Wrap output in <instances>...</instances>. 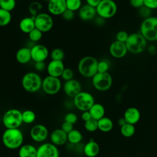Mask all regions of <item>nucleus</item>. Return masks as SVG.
<instances>
[{"label": "nucleus", "mask_w": 157, "mask_h": 157, "mask_svg": "<svg viewBox=\"0 0 157 157\" xmlns=\"http://www.w3.org/2000/svg\"><path fill=\"white\" fill-rule=\"evenodd\" d=\"M73 125L74 124L71 123L64 121V122L61 124V129L63 131H64L66 133L68 134L69 132H71L72 130L74 129V126Z\"/></svg>", "instance_id": "nucleus-43"}, {"label": "nucleus", "mask_w": 157, "mask_h": 157, "mask_svg": "<svg viewBox=\"0 0 157 157\" xmlns=\"http://www.w3.org/2000/svg\"><path fill=\"white\" fill-rule=\"evenodd\" d=\"M92 84L96 90L100 91H105L111 87L112 77L108 72H97L92 77Z\"/></svg>", "instance_id": "nucleus-9"}, {"label": "nucleus", "mask_w": 157, "mask_h": 157, "mask_svg": "<svg viewBox=\"0 0 157 157\" xmlns=\"http://www.w3.org/2000/svg\"><path fill=\"white\" fill-rule=\"evenodd\" d=\"M2 121L6 129L18 128L23 123L22 112L17 109H9L4 113Z\"/></svg>", "instance_id": "nucleus-6"}, {"label": "nucleus", "mask_w": 157, "mask_h": 157, "mask_svg": "<svg viewBox=\"0 0 157 157\" xmlns=\"http://www.w3.org/2000/svg\"><path fill=\"white\" fill-rule=\"evenodd\" d=\"M118 124H119V125L120 126V127H121V126L124 125L125 124H126L127 122H126L125 118H124V117H121V118H120L118 119Z\"/></svg>", "instance_id": "nucleus-50"}, {"label": "nucleus", "mask_w": 157, "mask_h": 157, "mask_svg": "<svg viewBox=\"0 0 157 157\" xmlns=\"http://www.w3.org/2000/svg\"><path fill=\"white\" fill-rule=\"evenodd\" d=\"M59 153L57 146L52 143H44L37 148L36 157H59Z\"/></svg>", "instance_id": "nucleus-12"}, {"label": "nucleus", "mask_w": 157, "mask_h": 157, "mask_svg": "<svg viewBox=\"0 0 157 157\" xmlns=\"http://www.w3.org/2000/svg\"><path fill=\"white\" fill-rule=\"evenodd\" d=\"M43 8L42 4L39 1H33L30 3L28 7V10L32 17H36L41 12Z\"/></svg>", "instance_id": "nucleus-30"}, {"label": "nucleus", "mask_w": 157, "mask_h": 157, "mask_svg": "<svg viewBox=\"0 0 157 157\" xmlns=\"http://www.w3.org/2000/svg\"><path fill=\"white\" fill-rule=\"evenodd\" d=\"M50 55L52 60L63 61L64 58V52L61 48H55L52 50Z\"/></svg>", "instance_id": "nucleus-35"}, {"label": "nucleus", "mask_w": 157, "mask_h": 157, "mask_svg": "<svg viewBox=\"0 0 157 157\" xmlns=\"http://www.w3.org/2000/svg\"><path fill=\"white\" fill-rule=\"evenodd\" d=\"M61 77L65 81L71 80L74 77V72L70 68H67V67L65 68L64 69Z\"/></svg>", "instance_id": "nucleus-39"}, {"label": "nucleus", "mask_w": 157, "mask_h": 157, "mask_svg": "<svg viewBox=\"0 0 157 157\" xmlns=\"http://www.w3.org/2000/svg\"><path fill=\"white\" fill-rule=\"evenodd\" d=\"M88 111L91 114V118L97 121L104 117L105 109L99 103H94Z\"/></svg>", "instance_id": "nucleus-26"}, {"label": "nucleus", "mask_w": 157, "mask_h": 157, "mask_svg": "<svg viewBox=\"0 0 157 157\" xmlns=\"http://www.w3.org/2000/svg\"><path fill=\"white\" fill-rule=\"evenodd\" d=\"M11 12L0 8V26L8 25L12 20Z\"/></svg>", "instance_id": "nucleus-29"}, {"label": "nucleus", "mask_w": 157, "mask_h": 157, "mask_svg": "<svg viewBox=\"0 0 157 157\" xmlns=\"http://www.w3.org/2000/svg\"><path fill=\"white\" fill-rule=\"evenodd\" d=\"M140 33L147 40H157V17H150L144 20L140 25Z\"/></svg>", "instance_id": "nucleus-5"}, {"label": "nucleus", "mask_w": 157, "mask_h": 157, "mask_svg": "<svg viewBox=\"0 0 157 157\" xmlns=\"http://www.w3.org/2000/svg\"><path fill=\"white\" fill-rule=\"evenodd\" d=\"M34 68H35V70L37 71V72H42L47 68V66L45 64V61L35 62Z\"/></svg>", "instance_id": "nucleus-46"}, {"label": "nucleus", "mask_w": 157, "mask_h": 157, "mask_svg": "<svg viewBox=\"0 0 157 157\" xmlns=\"http://www.w3.org/2000/svg\"><path fill=\"white\" fill-rule=\"evenodd\" d=\"M98 17L103 19L113 17L117 11V5L113 0H102L96 7Z\"/></svg>", "instance_id": "nucleus-8"}, {"label": "nucleus", "mask_w": 157, "mask_h": 157, "mask_svg": "<svg viewBox=\"0 0 157 157\" xmlns=\"http://www.w3.org/2000/svg\"><path fill=\"white\" fill-rule=\"evenodd\" d=\"M18 157H36L37 148L31 144L22 145L18 148Z\"/></svg>", "instance_id": "nucleus-25"}, {"label": "nucleus", "mask_w": 157, "mask_h": 157, "mask_svg": "<svg viewBox=\"0 0 157 157\" xmlns=\"http://www.w3.org/2000/svg\"><path fill=\"white\" fill-rule=\"evenodd\" d=\"M81 118L84 121H88L90 119L92 118H91V114L90 113V112L88 110V111H84L82 112V115H81Z\"/></svg>", "instance_id": "nucleus-48"}, {"label": "nucleus", "mask_w": 157, "mask_h": 157, "mask_svg": "<svg viewBox=\"0 0 157 157\" xmlns=\"http://www.w3.org/2000/svg\"><path fill=\"white\" fill-rule=\"evenodd\" d=\"M83 139L81 132L77 129H74L67 134V141L71 144H78Z\"/></svg>", "instance_id": "nucleus-28"}, {"label": "nucleus", "mask_w": 157, "mask_h": 157, "mask_svg": "<svg viewBox=\"0 0 157 157\" xmlns=\"http://www.w3.org/2000/svg\"><path fill=\"white\" fill-rule=\"evenodd\" d=\"M124 118L128 123L134 125L139 121L140 113L137 108L129 107L126 110L124 113Z\"/></svg>", "instance_id": "nucleus-22"}, {"label": "nucleus", "mask_w": 157, "mask_h": 157, "mask_svg": "<svg viewBox=\"0 0 157 157\" xmlns=\"http://www.w3.org/2000/svg\"><path fill=\"white\" fill-rule=\"evenodd\" d=\"M19 28L21 32L28 34L35 28L34 17H26L23 18L19 23Z\"/></svg>", "instance_id": "nucleus-23"}, {"label": "nucleus", "mask_w": 157, "mask_h": 157, "mask_svg": "<svg viewBox=\"0 0 157 157\" xmlns=\"http://www.w3.org/2000/svg\"><path fill=\"white\" fill-rule=\"evenodd\" d=\"M17 61L21 64L28 63L31 59V48L24 47L18 49L15 55Z\"/></svg>", "instance_id": "nucleus-21"}, {"label": "nucleus", "mask_w": 157, "mask_h": 157, "mask_svg": "<svg viewBox=\"0 0 157 157\" xmlns=\"http://www.w3.org/2000/svg\"><path fill=\"white\" fill-rule=\"evenodd\" d=\"M98 61L92 56H86L80 59L77 66L79 74L86 78H92L98 72Z\"/></svg>", "instance_id": "nucleus-2"}, {"label": "nucleus", "mask_w": 157, "mask_h": 157, "mask_svg": "<svg viewBox=\"0 0 157 157\" xmlns=\"http://www.w3.org/2000/svg\"><path fill=\"white\" fill-rule=\"evenodd\" d=\"M65 69L63 61L51 60L47 65V71L48 75L59 78Z\"/></svg>", "instance_id": "nucleus-17"}, {"label": "nucleus", "mask_w": 157, "mask_h": 157, "mask_svg": "<svg viewBox=\"0 0 157 157\" xmlns=\"http://www.w3.org/2000/svg\"><path fill=\"white\" fill-rule=\"evenodd\" d=\"M36 118V115L31 110H26L22 112L23 123L25 124H31Z\"/></svg>", "instance_id": "nucleus-32"}, {"label": "nucleus", "mask_w": 157, "mask_h": 157, "mask_svg": "<svg viewBox=\"0 0 157 157\" xmlns=\"http://www.w3.org/2000/svg\"><path fill=\"white\" fill-rule=\"evenodd\" d=\"M62 87L59 78L47 75L42 80V89L44 92L49 95H54L59 92Z\"/></svg>", "instance_id": "nucleus-10"}, {"label": "nucleus", "mask_w": 157, "mask_h": 157, "mask_svg": "<svg viewBox=\"0 0 157 157\" xmlns=\"http://www.w3.org/2000/svg\"><path fill=\"white\" fill-rule=\"evenodd\" d=\"M16 0H0V8L11 12L16 7Z\"/></svg>", "instance_id": "nucleus-34"}, {"label": "nucleus", "mask_w": 157, "mask_h": 157, "mask_svg": "<svg viewBox=\"0 0 157 157\" xmlns=\"http://www.w3.org/2000/svg\"><path fill=\"white\" fill-rule=\"evenodd\" d=\"M128 36H129V34H128V33L126 31H120L117 33L116 40L125 43V42L128 39Z\"/></svg>", "instance_id": "nucleus-42"}, {"label": "nucleus", "mask_w": 157, "mask_h": 157, "mask_svg": "<svg viewBox=\"0 0 157 157\" xmlns=\"http://www.w3.org/2000/svg\"><path fill=\"white\" fill-rule=\"evenodd\" d=\"M61 16H62L63 18L65 20L69 21V20H72L74 18L75 13H74V12H73V11H72L71 10L66 9L64 12V13L61 15Z\"/></svg>", "instance_id": "nucleus-44"}, {"label": "nucleus", "mask_w": 157, "mask_h": 157, "mask_svg": "<svg viewBox=\"0 0 157 157\" xmlns=\"http://www.w3.org/2000/svg\"><path fill=\"white\" fill-rule=\"evenodd\" d=\"M35 28L42 33L50 31L53 26L54 21L50 13L40 12L34 17Z\"/></svg>", "instance_id": "nucleus-11"}, {"label": "nucleus", "mask_w": 157, "mask_h": 157, "mask_svg": "<svg viewBox=\"0 0 157 157\" xmlns=\"http://www.w3.org/2000/svg\"><path fill=\"white\" fill-rule=\"evenodd\" d=\"M125 44L128 52L134 54H139L145 50L147 40L140 32L134 33L129 34Z\"/></svg>", "instance_id": "nucleus-3"}, {"label": "nucleus", "mask_w": 157, "mask_h": 157, "mask_svg": "<svg viewBox=\"0 0 157 157\" xmlns=\"http://www.w3.org/2000/svg\"><path fill=\"white\" fill-rule=\"evenodd\" d=\"M98 129L104 132L110 131L113 126V123L112 120L108 117H104L98 121Z\"/></svg>", "instance_id": "nucleus-27"}, {"label": "nucleus", "mask_w": 157, "mask_h": 157, "mask_svg": "<svg viewBox=\"0 0 157 157\" xmlns=\"http://www.w3.org/2000/svg\"><path fill=\"white\" fill-rule=\"evenodd\" d=\"M99 150L100 147L99 144L93 140H90L83 147V153L87 157L96 156Z\"/></svg>", "instance_id": "nucleus-24"}, {"label": "nucleus", "mask_w": 157, "mask_h": 157, "mask_svg": "<svg viewBox=\"0 0 157 157\" xmlns=\"http://www.w3.org/2000/svg\"><path fill=\"white\" fill-rule=\"evenodd\" d=\"M42 78L36 72H28L22 77L21 85L23 89L29 93L37 92L42 88Z\"/></svg>", "instance_id": "nucleus-4"}, {"label": "nucleus", "mask_w": 157, "mask_h": 157, "mask_svg": "<svg viewBox=\"0 0 157 157\" xmlns=\"http://www.w3.org/2000/svg\"><path fill=\"white\" fill-rule=\"evenodd\" d=\"M63 91L66 95L70 98H74L82 91V86L79 81L76 79H71L65 81L63 86Z\"/></svg>", "instance_id": "nucleus-15"}, {"label": "nucleus", "mask_w": 157, "mask_h": 157, "mask_svg": "<svg viewBox=\"0 0 157 157\" xmlns=\"http://www.w3.org/2000/svg\"><path fill=\"white\" fill-rule=\"evenodd\" d=\"M64 120L65 121L74 124L77 121L78 118L75 113H74L73 112H68L67 113H66L65 115Z\"/></svg>", "instance_id": "nucleus-40"}, {"label": "nucleus", "mask_w": 157, "mask_h": 157, "mask_svg": "<svg viewBox=\"0 0 157 157\" xmlns=\"http://www.w3.org/2000/svg\"><path fill=\"white\" fill-rule=\"evenodd\" d=\"M29 135L31 138L36 142H42L46 140L48 135L47 128L42 124L34 125L30 131Z\"/></svg>", "instance_id": "nucleus-13"}, {"label": "nucleus", "mask_w": 157, "mask_h": 157, "mask_svg": "<svg viewBox=\"0 0 157 157\" xmlns=\"http://www.w3.org/2000/svg\"><path fill=\"white\" fill-rule=\"evenodd\" d=\"M44 1H47V2H48V1H50V0H44Z\"/></svg>", "instance_id": "nucleus-51"}, {"label": "nucleus", "mask_w": 157, "mask_h": 157, "mask_svg": "<svg viewBox=\"0 0 157 157\" xmlns=\"http://www.w3.org/2000/svg\"><path fill=\"white\" fill-rule=\"evenodd\" d=\"M102 0H86V4L91 6L93 7H96Z\"/></svg>", "instance_id": "nucleus-49"}, {"label": "nucleus", "mask_w": 157, "mask_h": 157, "mask_svg": "<svg viewBox=\"0 0 157 157\" xmlns=\"http://www.w3.org/2000/svg\"><path fill=\"white\" fill-rule=\"evenodd\" d=\"M51 143L56 146L64 145L67 142V134L61 128L53 130L50 136Z\"/></svg>", "instance_id": "nucleus-19"}, {"label": "nucleus", "mask_w": 157, "mask_h": 157, "mask_svg": "<svg viewBox=\"0 0 157 157\" xmlns=\"http://www.w3.org/2000/svg\"><path fill=\"white\" fill-rule=\"evenodd\" d=\"M109 69V64L107 61L102 60L98 61V72L104 73L108 72L107 71Z\"/></svg>", "instance_id": "nucleus-38"}, {"label": "nucleus", "mask_w": 157, "mask_h": 157, "mask_svg": "<svg viewBox=\"0 0 157 157\" xmlns=\"http://www.w3.org/2000/svg\"><path fill=\"white\" fill-rule=\"evenodd\" d=\"M73 104L78 110L88 111L94 104V99L89 92L82 91L73 98Z\"/></svg>", "instance_id": "nucleus-7"}, {"label": "nucleus", "mask_w": 157, "mask_h": 157, "mask_svg": "<svg viewBox=\"0 0 157 157\" xmlns=\"http://www.w3.org/2000/svg\"><path fill=\"white\" fill-rule=\"evenodd\" d=\"M23 134L19 128L6 129L2 135L4 145L10 150L19 148L23 145Z\"/></svg>", "instance_id": "nucleus-1"}, {"label": "nucleus", "mask_w": 157, "mask_h": 157, "mask_svg": "<svg viewBox=\"0 0 157 157\" xmlns=\"http://www.w3.org/2000/svg\"><path fill=\"white\" fill-rule=\"evenodd\" d=\"M84 128L88 132H94L98 129V121L93 118H91L89 120L85 121Z\"/></svg>", "instance_id": "nucleus-36"}, {"label": "nucleus", "mask_w": 157, "mask_h": 157, "mask_svg": "<svg viewBox=\"0 0 157 157\" xmlns=\"http://www.w3.org/2000/svg\"><path fill=\"white\" fill-rule=\"evenodd\" d=\"M66 9V0H50L47 3L48 13L52 15H61Z\"/></svg>", "instance_id": "nucleus-16"}, {"label": "nucleus", "mask_w": 157, "mask_h": 157, "mask_svg": "<svg viewBox=\"0 0 157 157\" xmlns=\"http://www.w3.org/2000/svg\"><path fill=\"white\" fill-rule=\"evenodd\" d=\"M152 10L144 6L139 8V14L144 19L151 17V12Z\"/></svg>", "instance_id": "nucleus-41"}, {"label": "nucleus", "mask_w": 157, "mask_h": 157, "mask_svg": "<svg viewBox=\"0 0 157 157\" xmlns=\"http://www.w3.org/2000/svg\"><path fill=\"white\" fill-rule=\"evenodd\" d=\"M131 6L135 8H140L144 6V0H129Z\"/></svg>", "instance_id": "nucleus-47"}, {"label": "nucleus", "mask_w": 157, "mask_h": 157, "mask_svg": "<svg viewBox=\"0 0 157 157\" xmlns=\"http://www.w3.org/2000/svg\"><path fill=\"white\" fill-rule=\"evenodd\" d=\"M144 6L151 10L157 9V0H144Z\"/></svg>", "instance_id": "nucleus-45"}, {"label": "nucleus", "mask_w": 157, "mask_h": 157, "mask_svg": "<svg viewBox=\"0 0 157 157\" xmlns=\"http://www.w3.org/2000/svg\"><path fill=\"white\" fill-rule=\"evenodd\" d=\"M31 58L34 62L45 61L49 56L47 47L42 44H36L31 48Z\"/></svg>", "instance_id": "nucleus-14"}, {"label": "nucleus", "mask_w": 157, "mask_h": 157, "mask_svg": "<svg viewBox=\"0 0 157 157\" xmlns=\"http://www.w3.org/2000/svg\"><path fill=\"white\" fill-rule=\"evenodd\" d=\"M109 52L113 57L115 58H121L126 55L128 49L124 42L115 40L110 44Z\"/></svg>", "instance_id": "nucleus-18"}, {"label": "nucleus", "mask_w": 157, "mask_h": 157, "mask_svg": "<svg viewBox=\"0 0 157 157\" xmlns=\"http://www.w3.org/2000/svg\"><path fill=\"white\" fill-rule=\"evenodd\" d=\"M135 127L134 124L130 123H126L124 125L120 127V132L121 134L126 137H130L132 136L135 133Z\"/></svg>", "instance_id": "nucleus-31"}, {"label": "nucleus", "mask_w": 157, "mask_h": 157, "mask_svg": "<svg viewBox=\"0 0 157 157\" xmlns=\"http://www.w3.org/2000/svg\"><path fill=\"white\" fill-rule=\"evenodd\" d=\"M28 34V37L31 42H36L39 41L42 39L43 33L35 28Z\"/></svg>", "instance_id": "nucleus-37"}, {"label": "nucleus", "mask_w": 157, "mask_h": 157, "mask_svg": "<svg viewBox=\"0 0 157 157\" xmlns=\"http://www.w3.org/2000/svg\"><path fill=\"white\" fill-rule=\"evenodd\" d=\"M78 17L83 21H90L94 18L97 15L95 7L88 4L83 5L79 9L78 12Z\"/></svg>", "instance_id": "nucleus-20"}, {"label": "nucleus", "mask_w": 157, "mask_h": 157, "mask_svg": "<svg viewBox=\"0 0 157 157\" xmlns=\"http://www.w3.org/2000/svg\"><path fill=\"white\" fill-rule=\"evenodd\" d=\"M67 9L73 12L78 11L82 6V0H66Z\"/></svg>", "instance_id": "nucleus-33"}]
</instances>
